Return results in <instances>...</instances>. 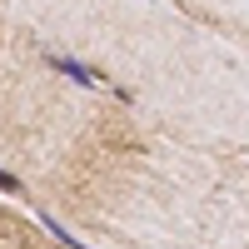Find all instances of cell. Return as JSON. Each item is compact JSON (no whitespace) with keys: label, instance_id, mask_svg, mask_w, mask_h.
I'll return each mask as SVG.
<instances>
[{"label":"cell","instance_id":"6da1fadb","mask_svg":"<svg viewBox=\"0 0 249 249\" xmlns=\"http://www.w3.org/2000/svg\"><path fill=\"white\" fill-rule=\"evenodd\" d=\"M45 65H50L55 75L75 80V85H100V70H95V65H85V60H75V55H60V50H45Z\"/></svg>","mask_w":249,"mask_h":249},{"label":"cell","instance_id":"7a4b0ae2","mask_svg":"<svg viewBox=\"0 0 249 249\" xmlns=\"http://www.w3.org/2000/svg\"><path fill=\"white\" fill-rule=\"evenodd\" d=\"M40 224H45V230H50V239H60L65 249H90L85 239H75V234L65 230V224H60V219H50V214H40Z\"/></svg>","mask_w":249,"mask_h":249},{"label":"cell","instance_id":"3957f363","mask_svg":"<svg viewBox=\"0 0 249 249\" xmlns=\"http://www.w3.org/2000/svg\"><path fill=\"white\" fill-rule=\"evenodd\" d=\"M0 195H25V179L10 175V170H0Z\"/></svg>","mask_w":249,"mask_h":249}]
</instances>
